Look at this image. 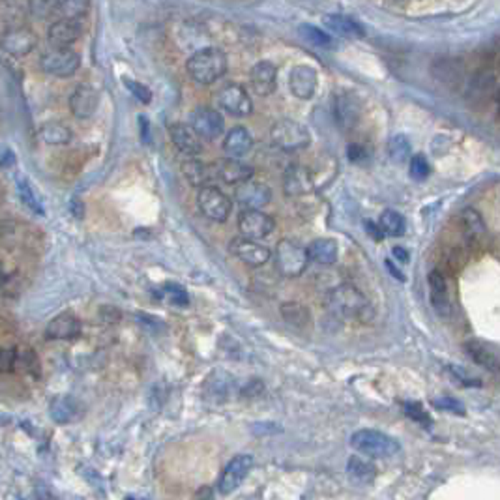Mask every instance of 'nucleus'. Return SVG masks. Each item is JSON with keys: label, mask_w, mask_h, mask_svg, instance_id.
Listing matches in <instances>:
<instances>
[{"label": "nucleus", "mask_w": 500, "mask_h": 500, "mask_svg": "<svg viewBox=\"0 0 500 500\" xmlns=\"http://www.w3.org/2000/svg\"><path fill=\"white\" fill-rule=\"evenodd\" d=\"M324 302L334 317L343 319V321L371 322L375 317L371 302L367 300V296L360 289H356L351 283H343L339 287L332 289L326 294Z\"/></svg>", "instance_id": "nucleus-1"}, {"label": "nucleus", "mask_w": 500, "mask_h": 500, "mask_svg": "<svg viewBox=\"0 0 500 500\" xmlns=\"http://www.w3.org/2000/svg\"><path fill=\"white\" fill-rule=\"evenodd\" d=\"M186 70L197 84H212L227 71V55L218 47H204L189 56Z\"/></svg>", "instance_id": "nucleus-2"}, {"label": "nucleus", "mask_w": 500, "mask_h": 500, "mask_svg": "<svg viewBox=\"0 0 500 500\" xmlns=\"http://www.w3.org/2000/svg\"><path fill=\"white\" fill-rule=\"evenodd\" d=\"M351 446L358 454H364L371 459H388L401 450V446L394 436L376 429H360L352 433Z\"/></svg>", "instance_id": "nucleus-3"}, {"label": "nucleus", "mask_w": 500, "mask_h": 500, "mask_svg": "<svg viewBox=\"0 0 500 500\" xmlns=\"http://www.w3.org/2000/svg\"><path fill=\"white\" fill-rule=\"evenodd\" d=\"M272 143L283 152H298L309 146L311 134L304 124L291 119H281L270 129Z\"/></svg>", "instance_id": "nucleus-4"}, {"label": "nucleus", "mask_w": 500, "mask_h": 500, "mask_svg": "<svg viewBox=\"0 0 500 500\" xmlns=\"http://www.w3.org/2000/svg\"><path fill=\"white\" fill-rule=\"evenodd\" d=\"M307 263V251L300 244L292 242V240H279L276 246V253H274V264L276 270L281 274L283 278H298L306 272Z\"/></svg>", "instance_id": "nucleus-5"}, {"label": "nucleus", "mask_w": 500, "mask_h": 500, "mask_svg": "<svg viewBox=\"0 0 500 500\" xmlns=\"http://www.w3.org/2000/svg\"><path fill=\"white\" fill-rule=\"evenodd\" d=\"M197 206L204 218H209L210 221L216 223L227 221L229 216H231V210H233L231 199L223 194L221 189L212 186V184L199 188Z\"/></svg>", "instance_id": "nucleus-6"}, {"label": "nucleus", "mask_w": 500, "mask_h": 500, "mask_svg": "<svg viewBox=\"0 0 500 500\" xmlns=\"http://www.w3.org/2000/svg\"><path fill=\"white\" fill-rule=\"evenodd\" d=\"M40 68L55 77H71L81 68V56L70 47H53L41 55Z\"/></svg>", "instance_id": "nucleus-7"}, {"label": "nucleus", "mask_w": 500, "mask_h": 500, "mask_svg": "<svg viewBox=\"0 0 500 500\" xmlns=\"http://www.w3.org/2000/svg\"><path fill=\"white\" fill-rule=\"evenodd\" d=\"M274 229H276L274 218L261 209H244L238 216V231L242 233V236L251 240H263L270 236Z\"/></svg>", "instance_id": "nucleus-8"}, {"label": "nucleus", "mask_w": 500, "mask_h": 500, "mask_svg": "<svg viewBox=\"0 0 500 500\" xmlns=\"http://www.w3.org/2000/svg\"><path fill=\"white\" fill-rule=\"evenodd\" d=\"M253 466V457L249 454H238L233 459L229 461L221 478L218 481V491L221 495H231L238 487L242 486V481L248 478L249 471Z\"/></svg>", "instance_id": "nucleus-9"}, {"label": "nucleus", "mask_w": 500, "mask_h": 500, "mask_svg": "<svg viewBox=\"0 0 500 500\" xmlns=\"http://www.w3.org/2000/svg\"><path fill=\"white\" fill-rule=\"evenodd\" d=\"M229 251L233 253L238 261H242L244 264H248L251 268L264 266L270 261V249L266 246H261L259 240H251L246 236H236L229 244Z\"/></svg>", "instance_id": "nucleus-10"}, {"label": "nucleus", "mask_w": 500, "mask_h": 500, "mask_svg": "<svg viewBox=\"0 0 500 500\" xmlns=\"http://www.w3.org/2000/svg\"><path fill=\"white\" fill-rule=\"evenodd\" d=\"M218 105L223 111L231 116L236 119H244L251 114L253 101L246 89H242L240 84H227L218 92Z\"/></svg>", "instance_id": "nucleus-11"}, {"label": "nucleus", "mask_w": 500, "mask_h": 500, "mask_svg": "<svg viewBox=\"0 0 500 500\" xmlns=\"http://www.w3.org/2000/svg\"><path fill=\"white\" fill-rule=\"evenodd\" d=\"M189 126L194 128V131L201 139L216 141L225 129V120H223L221 113L212 107H197L191 113Z\"/></svg>", "instance_id": "nucleus-12"}, {"label": "nucleus", "mask_w": 500, "mask_h": 500, "mask_svg": "<svg viewBox=\"0 0 500 500\" xmlns=\"http://www.w3.org/2000/svg\"><path fill=\"white\" fill-rule=\"evenodd\" d=\"M0 47L8 53V55L21 59V56L30 55L36 47V36L32 30L25 29V26H17V29H8L0 34Z\"/></svg>", "instance_id": "nucleus-13"}, {"label": "nucleus", "mask_w": 500, "mask_h": 500, "mask_svg": "<svg viewBox=\"0 0 500 500\" xmlns=\"http://www.w3.org/2000/svg\"><path fill=\"white\" fill-rule=\"evenodd\" d=\"M234 201L242 209H263L272 201V191L268 186L259 182H251V179L246 182L236 184L234 188Z\"/></svg>", "instance_id": "nucleus-14"}, {"label": "nucleus", "mask_w": 500, "mask_h": 500, "mask_svg": "<svg viewBox=\"0 0 500 500\" xmlns=\"http://www.w3.org/2000/svg\"><path fill=\"white\" fill-rule=\"evenodd\" d=\"M315 189V180H313L309 169L302 165H289L285 174H283V194L287 197H306L313 194Z\"/></svg>", "instance_id": "nucleus-15"}, {"label": "nucleus", "mask_w": 500, "mask_h": 500, "mask_svg": "<svg viewBox=\"0 0 500 500\" xmlns=\"http://www.w3.org/2000/svg\"><path fill=\"white\" fill-rule=\"evenodd\" d=\"M361 105L354 94L341 92L334 98V119L341 129H352L360 122Z\"/></svg>", "instance_id": "nucleus-16"}, {"label": "nucleus", "mask_w": 500, "mask_h": 500, "mask_svg": "<svg viewBox=\"0 0 500 500\" xmlns=\"http://www.w3.org/2000/svg\"><path fill=\"white\" fill-rule=\"evenodd\" d=\"M317 71L311 66H294L289 74V89L291 94L298 99H311L317 90Z\"/></svg>", "instance_id": "nucleus-17"}, {"label": "nucleus", "mask_w": 500, "mask_h": 500, "mask_svg": "<svg viewBox=\"0 0 500 500\" xmlns=\"http://www.w3.org/2000/svg\"><path fill=\"white\" fill-rule=\"evenodd\" d=\"M99 105L98 90L90 84H79L70 96V111L74 116L84 120L94 116Z\"/></svg>", "instance_id": "nucleus-18"}, {"label": "nucleus", "mask_w": 500, "mask_h": 500, "mask_svg": "<svg viewBox=\"0 0 500 500\" xmlns=\"http://www.w3.org/2000/svg\"><path fill=\"white\" fill-rule=\"evenodd\" d=\"M249 83L259 96L274 94L278 89V68L268 60H261L249 71Z\"/></svg>", "instance_id": "nucleus-19"}, {"label": "nucleus", "mask_w": 500, "mask_h": 500, "mask_svg": "<svg viewBox=\"0 0 500 500\" xmlns=\"http://www.w3.org/2000/svg\"><path fill=\"white\" fill-rule=\"evenodd\" d=\"M169 135L171 141L179 149L180 154L188 156V158H195L203 152V144H201V137L194 131L191 126H186L182 122L169 126Z\"/></svg>", "instance_id": "nucleus-20"}, {"label": "nucleus", "mask_w": 500, "mask_h": 500, "mask_svg": "<svg viewBox=\"0 0 500 500\" xmlns=\"http://www.w3.org/2000/svg\"><path fill=\"white\" fill-rule=\"evenodd\" d=\"M83 34V29L77 23V19H62L55 21L47 30V40L53 47H70L71 44L79 40Z\"/></svg>", "instance_id": "nucleus-21"}, {"label": "nucleus", "mask_w": 500, "mask_h": 500, "mask_svg": "<svg viewBox=\"0 0 500 500\" xmlns=\"http://www.w3.org/2000/svg\"><path fill=\"white\" fill-rule=\"evenodd\" d=\"M81 321L71 313H60L53 317L45 328V336L49 339H75L81 336Z\"/></svg>", "instance_id": "nucleus-22"}, {"label": "nucleus", "mask_w": 500, "mask_h": 500, "mask_svg": "<svg viewBox=\"0 0 500 500\" xmlns=\"http://www.w3.org/2000/svg\"><path fill=\"white\" fill-rule=\"evenodd\" d=\"M253 149V137L249 134V129H246L244 126H236L225 135V141H223V152L227 158L233 159H242L244 156H248Z\"/></svg>", "instance_id": "nucleus-23"}, {"label": "nucleus", "mask_w": 500, "mask_h": 500, "mask_svg": "<svg viewBox=\"0 0 500 500\" xmlns=\"http://www.w3.org/2000/svg\"><path fill=\"white\" fill-rule=\"evenodd\" d=\"M429 283V300L433 309L436 311V315L441 317H450L451 313V302L450 294H448V287H446V281L442 278V274L439 270H433L427 278Z\"/></svg>", "instance_id": "nucleus-24"}, {"label": "nucleus", "mask_w": 500, "mask_h": 500, "mask_svg": "<svg viewBox=\"0 0 500 500\" xmlns=\"http://www.w3.org/2000/svg\"><path fill=\"white\" fill-rule=\"evenodd\" d=\"M214 171H216V180L233 184V186L246 182V180H249L253 176V167L242 164L240 159L233 158H227L223 159V161H218V164H214Z\"/></svg>", "instance_id": "nucleus-25"}, {"label": "nucleus", "mask_w": 500, "mask_h": 500, "mask_svg": "<svg viewBox=\"0 0 500 500\" xmlns=\"http://www.w3.org/2000/svg\"><path fill=\"white\" fill-rule=\"evenodd\" d=\"M49 414L53 421H56L60 426H66V424H74L83 416V406L74 397L59 396L51 401Z\"/></svg>", "instance_id": "nucleus-26"}, {"label": "nucleus", "mask_w": 500, "mask_h": 500, "mask_svg": "<svg viewBox=\"0 0 500 500\" xmlns=\"http://www.w3.org/2000/svg\"><path fill=\"white\" fill-rule=\"evenodd\" d=\"M307 259L311 263L322 264V266H332L337 263L339 257V246L332 238H317L306 248Z\"/></svg>", "instance_id": "nucleus-27"}, {"label": "nucleus", "mask_w": 500, "mask_h": 500, "mask_svg": "<svg viewBox=\"0 0 500 500\" xmlns=\"http://www.w3.org/2000/svg\"><path fill=\"white\" fill-rule=\"evenodd\" d=\"M322 23H324V26L330 32H334L336 36H341V38H364L366 36L364 26L354 19H351V17H347V15L328 14L324 15Z\"/></svg>", "instance_id": "nucleus-28"}, {"label": "nucleus", "mask_w": 500, "mask_h": 500, "mask_svg": "<svg viewBox=\"0 0 500 500\" xmlns=\"http://www.w3.org/2000/svg\"><path fill=\"white\" fill-rule=\"evenodd\" d=\"M182 173L194 188L210 186V184L216 180L214 164H203V161H199V159H194V158L188 159L186 164H182Z\"/></svg>", "instance_id": "nucleus-29"}, {"label": "nucleus", "mask_w": 500, "mask_h": 500, "mask_svg": "<svg viewBox=\"0 0 500 500\" xmlns=\"http://www.w3.org/2000/svg\"><path fill=\"white\" fill-rule=\"evenodd\" d=\"M347 472L352 480L358 484H371L376 478V466L371 461V457L364 456H352L347 463Z\"/></svg>", "instance_id": "nucleus-30"}, {"label": "nucleus", "mask_w": 500, "mask_h": 500, "mask_svg": "<svg viewBox=\"0 0 500 500\" xmlns=\"http://www.w3.org/2000/svg\"><path fill=\"white\" fill-rule=\"evenodd\" d=\"M466 354L481 367H487L489 371H496L499 369V358L496 352L481 341H466L465 343Z\"/></svg>", "instance_id": "nucleus-31"}, {"label": "nucleus", "mask_w": 500, "mask_h": 500, "mask_svg": "<svg viewBox=\"0 0 500 500\" xmlns=\"http://www.w3.org/2000/svg\"><path fill=\"white\" fill-rule=\"evenodd\" d=\"M281 317L298 330H309L311 328V311L304 304L287 302L281 306Z\"/></svg>", "instance_id": "nucleus-32"}, {"label": "nucleus", "mask_w": 500, "mask_h": 500, "mask_svg": "<svg viewBox=\"0 0 500 500\" xmlns=\"http://www.w3.org/2000/svg\"><path fill=\"white\" fill-rule=\"evenodd\" d=\"M461 227L465 231L466 238H469V240H474V242L484 240L487 234L486 221L481 218V214L476 212L474 209H466L461 212Z\"/></svg>", "instance_id": "nucleus-33"}, {"label": "nucleus", "mask_w": 500, "mask_h": 500, "mask_svg": "<svg viewBox=\"0 0 500 500\" xmlns=\"http://www.w3.org/2000/svg\"><path fill=\"white\" fill-rule=\"evenodd\" d=\"M379 229L382 231L384 236H403L406 231V221L401 214L396 210H384L379 218Z\"/></svg>", "instance_id": "nucleus-34"}, {"label": "nucleus", "mask_w": 500, "mask_h": 500, "mask_svg": "<svg viewBox=\"0 0 500 500\" xmlns=\"http://www.w3.org/2000/svg\"><path fill=\"white\" fill-rule=\"evenodd\" d=\"M40 139L47 144H68L74 137L71 129L60 122H47L38 131Z\"/></svg>", "instance_id": "nucleus-35"}, {"label": "nucleus", "mask_w": 500, "mask_h": 500, "mask_svg": "<svg viewBox=\"0 0 500 500\" xmlns=\"http://www.w3.org/2000/svg\"><path fill=\"white\" fill-rule=\"evenodd\" d=\"M17 195H19V199L23 201V204H25L30 212L36 214V216H45V209L40 195L36 194V189L32 188V184H30L29 180H17Z\"/></svg>", "instance_id": "nucleus-36"}, {"label": "nucleus", "mask_w": 500, "mask_h": 500, "mask_svg": "<svg viewBox=\"0 0 500 500\" xmlns=\"http://www.w3.org/2000/svg\"><path fill=\"white\" fill-rule=\"evenodd\" d=\"M90 0H56V14L66 19H81L89 14Z\"/></svg>", "instance_id": "nucleus-37"}, {"label": "nucleus", "mask_w": 500, "mask_h": 500, "mask_svg": "<svg viewBox=\"0 0 500 500\" xmlns=\"http://www.w3.org/2000/svg\"><path fill=\"white\" fill-rule=\"evenodd\" d=\"M298 30H300V36H302L307 44L315 45V47H324V49H330V47H334L332 36L326 34L324 30L317 29V26L300 25V29Z\"/></svg>", "instance_id": "nucleus-38"}, {"label": "nucleus", "mask_w": 500, "mask_h": 500, "mask_svg": "<svg viewBox=\"0 0 500 500\" xmlns=\"http://www.w3.org/2000/svg\"><path fill=\"white\" fill-rule=\"evenodd\" d=\"M159 296L164 298L165 302L173 304L176 307H188L189 304L188 292L179 283H165L164 287L159 289Z\"/></svg>", "instance_id": "nucleus-39"}, {"label": "nucleus", "mask_w": 500, "mask_h": 500, "mask_svg": "<svg viewBox=\"0 0 500 500\" xmlns=\"http://www.w3.org/2000/svg\"><path fill=\"white\" fill-rule=\"evenodd\" d=\"M388 154H390L391 161L403 164L411 158V141L406 139L405 135H394L388 141Z\"/></svg>", "instance_id": "nucleus-40"}, {"label": "nucleus", "mask_w": 500, "mask_h": 500, "mask_svg": "<svg viewBox=\"0 0 500 500\" xmlns=\"http://www.w3.org/2000/svg\"><path fill=\"white\" fill-rule=\"evenodd\" d=\"M409 174L418 182L429 176V161L424 154H414L412 158H409Z\"/></svg>", "instance_id": "nucleus-41"}, {"label": "nucleus", "mask_w": 500, "mask_h": 500, "mask_svg": "<svg viewBox=\"0 0 500 500\" xmlns=\"http://www.w3.org/2000/svg\"><path fill=\"white\" fill-rule=\"evenodd\" d=\"M29 8L36 19H49L56 14V0H29Z\"/></svg>", "instance_id": "nucleus-42"}, {"label": "nucleus", "mask_w": 500, "mask_h": 500, "mask_svg": "<svg viewBox=\"0 0 500 500\" xmlns=\"http://www.w3.org/2000/svg\"><path fill=\"white\" fill-rule=\"evenodd\" d=\"M431 405L435 406V409H439V411L451 412V414H459V416H463V414H465V405H463L459 399H456V397H451V396L435 397V399H431Z\"/></svg>", "instance_id": "nucleus-43"}, {"label": "nucleus", "mask_w": 500, "mask_h": 500, "mask_svg": "<svg viewBox=\"0 0 500 500\" xmlns=\"http://www.w3.org/2000/svg\"><path fill=\"white\" fill-rule=\"evenodd\" d=\"M403 412H405L406 416L411 418V420L418 421V424H424V426H427V424H431V418L429 414H427L426 411H424V406L420 405V403H403Z\"/></svg>", "instance_id": "nucleus-44"}, {"label": "nucleus", "mask_w": 500, "mask_h": 500, "mask_svg": "<svg viewBox=\"0 0 500 500\" xmlns=\"http://www.w3.org/2000/svg\"><path fill=\"white\" fill-rule=\"evenodd\" d=\"M124 84L128 86L129 92H131L135 98L139 99L141 104H150V101H152V92H150L149 86H144V84L137 83V81H131V79H124Z\"/></svg>", "instance_id": "nucleus-45"}, {"label": "nucleus", "mask_w": 500, "mask_h": 500, "mask_svg": "<svg viewBox=\"0 0 500 500\" xmlns=\"http://www.w3.org/2000/svg\"><path fill=\"white\" fill-rule=\"evenodd\" d=\"M347 156L351 161H354V164H360V161H364V159L367 158V150L361 146V144L352 143L347 146Z\"/></svg>", "instance_id": "nucleus-46"}, {"label": "nucleus", "mask_w": 500, "mask_h": 500, "mask_svg": "<svg viewBox=\"0 0 500 500\" xmlns=\"http://www.w3.org/2000/svg\"><path fill=\"white\" fill-rule=\"evenodd\" d=\"M15 164H17V156H15L14 150H10L8 146H2L0 149V167L11 169Z\"/></svg>", "instance_id": "nucleus-47"}, {"label": "nucleus", "mask_w": 500, "mask_h": 500, "mask_svg": "<svg viewBox=\"0 0 500 500\" xmlns=\"http://www.w3.org/2000/svg\"><path fill=\"white\" fill-rule=\"evenodd\" d=\"M261 394H263V382L259 381V379H253V381H249L248 386L244 388V396L255 397V396H261Z\"/></svg>", "instance_id": "nucleus-48"}, {"label": "nucleus", "mask_w": 500, "mask_h": 500, "mask_svg": "<svg viewBox=\"0 0 500 500\" xmlns=\"http://www.w3.org/2000/svg\"><path fill=\"white\" fill-rule=\"evenodd\" d=\"M391 255L396 257V261H399V263L403 264H406L411 261V253L406 251L405 248H401V246H396V248L391 249Z\"/></svg>", "instance_id": "nucleus-49"}, {"label": "nucleus", "mask_w": 500, "mask_h": 500, "mask_svg": "<svg viewBox=\"0 0 500 500\" xmlns=\"http://www.w3.org/2000/svg\"><path fill=\"white\" fill-rule=\"evenodd\" d=\"M71 214H74V216L77 219H83L84 206H83V203H81L79 199H74V201H71Z\"/></svg>", "instance_id": "nucleus-50"}, {"label": "nucleus", "mask_w": 500, "mask_h": 500, "mask_svg": "<svg viewBox=\"0 0 500 500\" xmlns=\"http://www.w3.org/2000/svg\"><path fill=\"white\" fill-rule=\"evenodd\" d=\"M366 229H367V233L371 234L375 240H382L384 238V234H382V231L379 229V225H375V223H371V221H366Z\"/></svg>", "instance_id": "nucleus-51"}, {"label": "nucleus", "mask_w": 500, "mask_h": 500, "mask_svg": "<svg viewBox=\"0 0 500 500\" xmlns=\"http://www.w3.org/2000/svg\"><path fill=\"white\" fill-rule=\"evenodd\" d=\"M386 266H388V268H390V270H391V274H394V276H396V278H397V279H401V281H405V278H403V274H401V272H399V270H397V268H394V266H391V263H390V259H388V261H386Z\"/></svg>", "instance_id": "nucleus-52"}]
</instances>
